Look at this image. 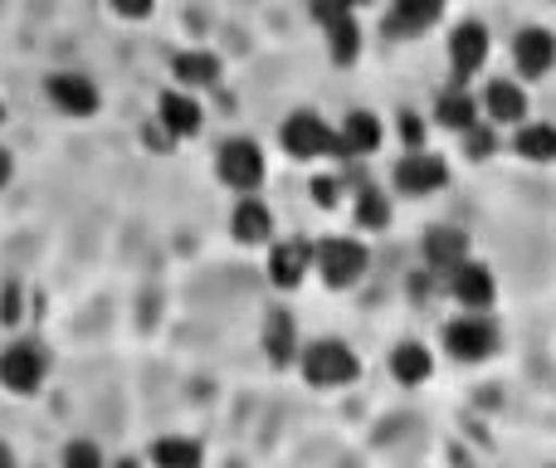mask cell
Listing matches in <instances>:
<instances>
[{"mask_svg": "<svg viewBox=\"0 0 556 468\" xmlns=\"http://www.w3.org/2000/svg\"><path fill=\"white\" fill-rule=\"evenodd\" d=\"M513 59H518L522 78H542V74H547V68L556 64V39H552V29H542V25L522 29L518 45H513Z\"/></svg>", "mask_w": 556, "mask_h": 468, "instance_id": "9c48e42d", "label": "cell"}, {"mask_svg": "<svg viewBox=\"0 0 556 468\" xmlns=\"http://www.w3.org/2000/svg\"><path fill=\"white\" fill-rule=\"evenodd\" d=\"M313 264L327 288H352L356 278L366 274V249L356 244V239H323V244L313 249Z\"/></svg>", "mask_w": 556, "mask_h": 468, "instance_id": "6da1fadb", "label": "cell"}, {"mask_svg": "<svg viewBox=\"0 0 556 468\" xmlns=\"http://www.w3.org/2000/svg\"><path fill=\"white\" fill-rule=\"evenodd\" d=\"M464 147H469V156L473 162H489L493 156V147H498V137H493V127H464Z\"/></svg>", "mask_w": 556, "mask_h": 468, "instance_id": "4316f807", "label": "cell"}, {"mask_svg": "<svg viewBox=\"0 0 556 468\" xmlns=\"http://www.w3.org/2000/svg\"><path fill=\"white\" fill-rule=\"evenodd\" d=\"M0 464H10V450H5V444H0Z\"/></svg>", "mask_w": 556, "mask_h": 468, "instance_id": "836d02e7", "label": "cell"}, {"mask_svg": "<svg viewBox=\"0 0 556 468\" xmlns=\"http://www.w3.org/2000/svg\"><path fill=\"white\" fill-rule=\"evenodd\" d=\"M356 220H362V230H386V225H391V205H386V195L362 191V201H356Z\"/></svg>", "mask_w": 556, "mask_h": 468, "instance_id": "484cf974", "label": "cell"}, {"mask_svg": "<svg viewBox=\"0 0 556 468\" xmlns=\"http://www.w3.org/2000/svg\"><path fill=\"white\" fill-rule=\"evenodd\" d=\"M152 459L162 464V468H195V464H201V444H191V440H162L152 450Z\"/></svg>", "mask_w": 556, "mask_h": 468, "instance_id": "d4e9b609", "label": "cell"}, {"mask_svg": "<svg viewBox=\"0 0 556 468\" xmlns=\"http://www.w3.org/2000/svg\"><path fill=\"white\" fill-rule=\"evenodd\" d=\"M323 29H327V49H332L337 64H352V59L362 54V29H356L352 10H346V15H337L332 25H323Z\"/></svg>", "mask_w": 556, "mask_h": 468, "instance_id": "cb8c5ba5", "label": "cell"}, {"mask_svg": "<svg viewBox=\"0 0 556 468\" xmlns=\"http://www.w3.org/2000/svg\"><path fill=\"white\" fill-rule=\"evenodd\" d=\"M278 142H283V152L298 156V162H313V156L337 152V137L327 132V123H323V117H313V113H293V117H288L283 132H278Z\"/></svg>", "mask_w": 556, "mask_h": 468, "instance_id": "277c9868", "label": "cell"}, {"mask_svg": "<svg viewBox=\"0 0 556 468\" xmlns=\"http://www.w3.org/2000/svg\"><path fill=\"white\" fill-rule=\"evenodd\" d=\"M401 142L405 147H420L425 142V127H420V117H415V113H401Z\"/></svg>", "mask_w": 556, "mask_h": 468, "instance_id": "f546056e", "label": "cell"}, {"mask_svg": "<svg viewBox=\"0 0 556 468\" xmlns=\"http://www.w3.org/2000/svg\"><path fill=\"white\" fill-rule=\"evenodd\" d=\"M108 5H113L123 20H147V15H152L156 0H108Z\"/></svg>", "mask_w": 556, "mask_h": 468, "instance_id": "f1b7e54d", "label": "cell"}, {"mask_svg": "<svg viewBox=\"0 0 556 468\" xmlns=\"http://www.w3.org/2000/svg\"><path fill=\"white\" fill-rule=\"evenodd\" d=\"M156 123L166 127V137H195L201 132V103L191 93H162Z\"/></svg>", "mask_w": 556, "mask_h": 468, "instance_id": "7c38bea8", "label": "cell"}, {"mask_svg": "<svg viewBox=\"0 0 556 468\" xmlns=\"http://www.w3.org/2000/svg\"><path fill=\"white\" fill-rule=\"evenodd\" d=\"M307 268H313V244H307V239H288V244H274V254H269V278H274V288H298Z\"/></svg>", "mask_w": 556, "mask_h": 468, "instance_id": "8fae6325", "label": "cell"}, {"mask_svg": "<svg viewBox=\"0 0 556 468\" xmlns=\"http://www.w3.org/2000/svg\"><path fill=\"white\" fill-rule=\"evenodd\" d=\"M444 181H450V166H444L440 156H430L425 147H410L405 162L395 166V186H401L405 195H430V191H440Z\"/></svg>", "mask_w": 556, "mask_h": 468, "instance_id": "52a82bcc", "label": "cell"}, {"mask_svg": "<svg viewBox=\"0 0 556 468\" xmlns=\"http://www.w3.org/2000/svg\"><path fill=\"white\" fill-rule=\"evenodd\" d=\"M425 258H430V268H440V274H450L454 264H464L469 258V235L459 230H430L425 235Z\"/></svg>", "mask_w": 556, "mask_h": 468, "instance_id": "e0dca14e", "label": "cell"}, {"mask_svg": "<svg viewBox=\"0 0 556 468\" xmlns=\"http://www.w3.org/2000/svg\"><path fill=\"white\" fill-rule=\"evenodd\" d=\"M483 107H489V123H522L528 117V93H522L518 84H508V78H498V84H489V93H483Z\"/></svg>", "mask_w": 556, "mask_h": 468, "instance_id": "5bb4252c", "label": "cell"}, {"mask_svg": "<svg viewBox=\"0 0 556 468\" xmlns=\"http://www.w3.org/2000/svg\"><path fill=\"white\" fill-rule=\"evenodd\" d=\"M64 464H84V468H93V464H98V450H88V444H68V450H64Z\"/></svg>", "mask_w": 556, "mask_h": 468, "instance_id": "4dcf8cb0", "label": "cell"}, {"mask_svg": "<svg viewBox=\"0 0 556 468\" xmlns=\"http://www.w3.org/2000/svg\"><path fill=\"white\" fill-rule=\"evenodd\" d=\"M176 78H181V88H211L215 78H220V59L205 54V49H191V54H176Z\"/></svg>", "mask_w": 556, "mask_h": 468, "instance_id": "ffe728a7", "label": "cell"}, {"mask_svg": "<svg viewBox=\"0 0 556 468\" xmlns=\"http://www.w3.org/2000/svg\"><path fill=\"white\" fill-rule=\"evenodd\" d=\"M346 5H352V10H356V5H366V0H346Z\"/></svg>", "mask_w": 556, "mask_h": 468, "instance_id": "e575fe53", "label": "cell"}, {"mask_svg": "<svg viewBox=\"0 0 556 468\" xmlns=\"http://www.w3.org/2000/svg\"><path fill=\"white\" fill-rule=\"evenodd\" d=\"M220 181L225 186H235V191H260V181H264V152H260V142H250V137H235V142H225L220 147Z\"/></svg>", "mask_w": 556, "mask_h": 468, "instance_id": "3957f363", "label": "cell"}, {"mask_svg": "<svg viewBox=\"0 0 556 468\" xmlns=\"http://www.w3.org/2000/svg\"><path fill=\"white\" fill-rule=\"evenodd\" d=\"M391 376L395 381H405V385L430 381V352H425L420 342H401L391 352Z\"/></svg>", "mask_w": 556, "mask_h": 468, "instance_id": "44dd1931", "label": "cell"}, {"mask_svg": "<svg viewBox=\"0 0 556 468\" xmlns=\"http://www.w3.org/2000/svg\"><path fill=\"white\" fill-rule=\"evenodd\" d=\"M444 10V0H395L391 10V29L395 35H420L425 25H434Z\"/></svg>", "mask_w": 556, "mask_h": 468, "instance_id": "d6986e66", "label": "cell"}, {"mask_svg": "<svg viewBox=\"0 0 556 468\" xmlns=\"http://www.w3.org/2000/svg\"><path fill=\"white\" fill-rule=\"evenodd\" d=\"M518 156L528 162H556V127L547 123H518Z\"/></svg>", "mask_w": 556, "mask_h": 468, "instance_id": "7402d4cb", "label": "cell"}, {"mask_svg": "<svg viewBox=\"0 0 556 468\" xmlns=\"http://www.w3.org/2000/svg\"><path fill=\"white\" fill-rule=\"evenodd\" d=\"M434 117H440L444 127H454V132H464V127L479 123V103H473L464 88H450V93H440V103H434Z\"/></svg>", "mask_w": 556, "mask_h": 468, "instance_id": "603a6c76", "label": "cell"}, {"mask_svg": "<svg viewBox=\"0 0 556 468\" xmlns=\"http://www.w3.org/2000/svg\"><path fill=\"white\" fill-rule=\"evenodd\" d=\"M303 376L313 385H346V381H356V356H352V346L346 342H313L303 352Z\"/></svg>", "mask_w": 556, "mask_h": 468, "instance_id": "7a4b0ae2", "label": "cell"}, {"mask_svg": "<svg viewBox=\"0 0 556 468\" xmlns=\"http://www.w3.org/2000/svg\"><path fill=\"white\" fill-rule=\"evenodd\" d=\"M39 381H45V352L29 342H15L0 352V385L10 395H35Z\"/></svg>", "mask_w": 556, "mask_h": 468, "instance_id": "5b68a950", "label": "cell"}, {"mask_svg": "<svg viewBox=\"0 0 556 468\" xmlns=\"http://www.w3.org/2000/svg\"><path fill=\"white\" fill-rule=\"evenodd\" d=\"M49 103L68 117H93L98 113V88L84 74H54L49 78Z\"/></svg>", "mask_w": 556, "mask_h": 468, "instance_id": "ba28073f", "label": "cell"}, {"mask_svg": "<svg viewBox=\"0 0 556 468\" xmlns=\"http://www.w3.org/2000/svg\"><path fill=\"white\" fill-rule=\"evenodd\" d=\"M264 352H269L274 366H288L298 352V327H293V317L278 313V307L269 313V322H264Z\"/></svg>", "mask_w": 556, "mask_h": 468, "instance_id": "ac0fdd59", "label": "cell"}, {"mask_svg": "<svg viewBox=\"0 0 556 468\" xmlns=\"http://www.w3.org/2000/svg\"><path fill=\"white\" fill-rule=\"evenodd\" d=\"M337 195H342V181H332V176H317V181H313V201L323 205V211H332Z\"/></svg>", "mask_w": 556, "mask_h": 468, "instance_id": "83f0119b", "label": "cell"}, {"mask_svg": "<svg viewBox=\"0 0 556 468\" xmlns=\"http://www.w3.org/2000/svg\"><path fill=\"white\" fill-rule=\"evenodd\" d=\"M450 288L464 307H489L493 303V274L483 264H469V258L450 268Z\"/></svg>", "mask_w": 556, "mask_h": 468, "instance_id": "4fadbf2b", "label": "cell"}, {"mask_svg": "<svg viewBox=\"0 0 556 468\" xmlns=\"http://www.w3.org/2000/svg\"><path fill=\"white\" fill-rule=\"evenodd\" d=\"M20 317V303H15V288H5V322H15Z\"/></svg>", "mask_w": 556, "mask_h": 468, "instance_id": "1f68e13d", "label": "cell"}, {"mask_svg": "<svg viewBox=\"0 0 556 468\" xmlns=\"http://www.w3.org/2000/svg\"><path fill=\"white\" fill-rule=\"evenodd\" d=\"M269 235H274V215H269V205L254 201V191H250L240 205H235V239H240V244H264Z\"/></svg>", "mask_w": 556, "mask_h": 468, "instance_id": "2e32d148", "label": "cell"}, {"mask_svg": "<svg viewBox=\"0 0 556 468\" xmlns=\"http://www.w3.org/2000/svg\"><path fill=\"white\" fill-rule=\"evenodd\" d=\"M450 59H454V74H473V68H483V59H489V29L479 25V20H464L459 29L450 35Z\"/></svg>", "mask_w": 556, "mask_h": 468, "instance_id": "30bf717a", "label": "cell"}, {"mask_svg": "<svg viewBox=\"0 0 556 468\" xmlns=\"http://www.w3.org/2000/svg\"><path fill=\"white\" fill-rule=\"evenodd\" d=\"M376 147H381V123L371 113H352L337 132V156H371Z\"/></svg>", "mask_w": 556, "mask_h": 468, "instance_id": "9a60e30c", "label": "cell"}, {"mask_svg": "<svg viewBox=\"0 0 556 468\" xmlns=\"http://www.w3.org/2000/svg\"><path fill=\"white\" fill-rule=\"evenodd\" d=\"M5 181H10V156L0 152V186H5Z\"/></svg>", "mask_w": 556, "mask_h": 468, "instance_id": "d6a6232c", "label": "cell"}, {"mask_svg": "<svg viewBox=\"0 0 556 468\" xmlns=\"http://www.w3.org/2000/svg\"><path fill=\"white\" fill-rule=\"evenodd\" d=\"M444 352L459 356V362H483V356L498 352V332L483 317H459V322L444 327Z\"/></svg>", "mask_w": 556, "mask_h": 468, "instance_id": "8992f818", "label": "cell"}]
</instances>
